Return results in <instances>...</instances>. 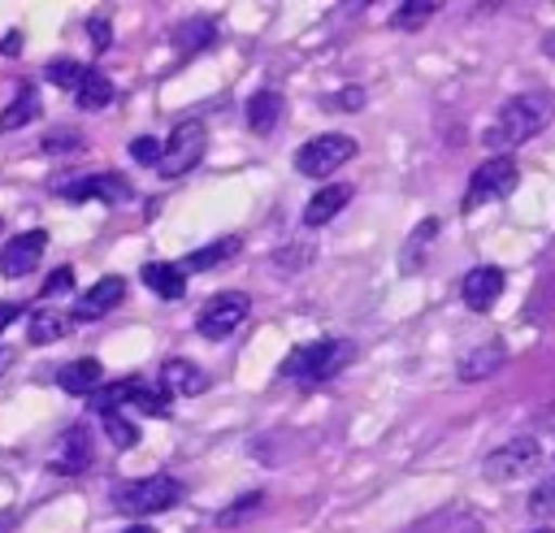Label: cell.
<instances>
[{"instance_id":"cell-1","label":"cell","mask_w":555,"mask_h":533,"mask_svg":"<svg viewBox=\"0 0 555 533\" xmlns=\"http://www.w3.org/2000/svg\"><path fill=\"white\" fill-rule=\"evenodd\" d=\"M551 121H555V95L546 87H533V91H516L512 100H503L494 126L481 139H486V147L494 156H507L512 147H520L533 134H542Z\"/></svg>"},{"instance_id":"cell-2","label":"cell","mask_w":555,"mask_h":533,"mask_svg":"<svg viewBox=\"0 0 555 533\" xmlns=\"http://www.w3.org/2000/svg\"><path fill=\"white\" fill-rule=\"evenodd\" d=\"M356 355V347L347 338H317V342H299L286 360H282V377L291 381H304V386H317V381H330L338 368H347V360Z\"/></svg>"},{"instance_id":"cell-3","label":"cell","mask_w":555,"mask_h":533,"mask_svg":"<svg viewBox=\"0 0 555 533\" xmlns=\"http://www.w3.org/2000/svg\"><path fill=\"white\" fill-rule=\"evenodd\" d=\"M182 498V485L165 472H152V477H139V481H121L113 490V507L126 511V516H156V511H169L173 503Z\"/></svg>"},{"instance_id":"cell-4","label":"cell","mask_w":555,"mask_h":533,"mask_svg":"<svg viewBox=\"0 0 555 533\" xmlns=\"http://www.w3.org/2000/svg\"><path fill=\"white\" fill-rule=\"evenodd\" d=\"M516 182H520L516 160H512V156H490V160H481V165L473 169V178H468V191H464V204H460V208H464V212H477L481 204L512 195V191H516Z\"/></svg>"},{"instance_id":"cell-5","label":"cell","mask_w":555,"mask_h":533,"mask_svg":"<svg viewBox=\"0 0 555 533\" xmlns=\"http://www.w3.org/2000/svg\"><path fill=\"white\" fill-rule=\"evenodd\" d=\"M204 152H208V126H199V121H178L173 134H169V143H165V156H160L156 173H160V178H182L186 169H195V165L204 160Z\"/></svg>"},{"instance_id":"cell-6","label":"cell","mask_w":555,"mask_h":533,"mask_svg":"<svg viewBox=\"0 0 555 533\" xmlns=\"http://www.w3.org/2000/svg\"><path fill=\"white\" fill-rule=\"evenodd\" d=\"M356 156V139L351 134H317V139H308L299 152H295V169L304 173V178H330L338 165H347Z\"/></svg>"},{"instance_id":"cell-7","label":"cell","mask_w":555,"mask_h":533,"mask_svg":"<svg viewBox=\"0 0 555 533\" xmlns=\"http://www.w3.org/2000/svg\"><path fill=\"white\" fill-rule=\"evenodd\" d=\"M247 312H251V299H247L243 290H225V295L208 299V308H199L195 329H199L204 338L221 342V338H230V334H234V329L247 321Z\"/></svg>"},{"instance_id":"cell-8","label":"cell","mask_w":555,"mask_h":533,"mask_svg":"<svg viewBox=\"0 0 555 533\" xmlns=\"http://www.w3.org/2000/svg\"><path fill=\"white\" fill-rule=\"evenodd\" d=\"M538 459H542L538 438H507L499 451H490V455L481 459V472H486L490 481H516V477L533 472Z\"/></svg>"},{"instance_id":"cell-9","label":"cell","mask_w":555,"mask_h":533,"mask_svg":"<svg viewBox=\"0 0 555 533\" xmlns=\"http://www.w3.org/2000/svg\"><path fill=\"white\" fill-rule=\"evenodd\" d=\"M43 247H48V234H43V230L13 234V238L0 247V273H4V277H26V273L39 264Z\"/></svg>"},{"instance_id":"cell-10","label":"cell","mask_w":555,"mask_h":533,"mask_svg":"<svg viewBox=\"0 0 555 533\" xmlns=\"http://www.w3.org/2000/svg\"><path fill=\"white\" fill-rule=\"evenodd\" d=\"M503 286H507V273H503L499 264H477V269H468L460 295H464V303H468L473 312H490L494 299L503 295Z\"/></svg>"},{"instance_id":"cell-11","label":"cell","mask_w":555,"mask_h":533,"mask_svg":"<svg viewBox=\"0 0 555 533\" xmlns=\"http://www.w3.org/2000/svg\"><path fill=\"white\" fill-rule=\"evenodd\" d=\"M61 195H65L69 204H82V199H108V204H126L134 191H130V182H126L121 173H91V178H82V182L61 186Z\"/></svg>"},{"instance_id":"cell-12","label":"cell","mask_w":555,"mask_h":533,"mask_svg":"<svg viewBox=\"0 0 555 533\" xmlns=\"http://www.w3.org/2000/svg\"><path fill=\"white\" fill-rule=\"evenodd\" d=\"M126 299V282L117 277V273H108V277H100L78 303H74V312H69V321H100L104 312H113L117 303Z\"/></svg>"},{"instance_id":"cell-13","label":"cell","mask_w":555,"mask_h":533,"mask_svg":"<svg viewBox=\"0 0 555 533\" xmlns=\"http://www.w3.org/2000/svg\"><path fill=\"white\" fill-rule=\"evenodd\" d=\"M160 386H165L169 399H178V394H204L208 390V373L199 364H191V360H165L160 364Z\"/></svg>"},{"instance_id":"cell-14","label":"cell","mask_w":555,"mask_h":533,"mask_svg":"<svg viewBox=\"0 0 555 533\" xmlns=\"http://www.w3.org/2000/svg\"><path fill=\"white\" fill-rule=\"evenodd\" d=\"M347 199H351V186H347V182H330V186H321V191L304 204V225H308V230L325 225L330 217H338V212L347 208Z\"/></svg>"},{"instance_id":"cell-15","label":"cell","mask_w":555,"mask_h":533,"mask_svg":"<svg viewBox=\"0 0 555 533\" xmlns=\"http://www.w3.org/2000/svg\"><path fill=\"white\" fill-rule=\"evenodd\" d=\"M91 464V438L82 425H69L61 433V446H56V459H52V472H82Z\"/></svg>"},{"instance_id":"cell-16","label":"cell","mask_w":555,"mask_h":533,"mask_svg":"<svg viewBox=\"0 0 555 533\" xmlns=\"http://www.w3.org/2000/svg\"><path fill=\"white\" fill-rule=\"evenodd\" d=\"M143 286L173 303V299H182V295H186V269H182V264L152 260V264H143Z\"/></svg>"},{"instance_id":"cell-17","label":"cell","mask_w":555,"mask_h":533,"mask_svg":"<svg viewBox=\"0 0 555 533\" xmlns=\"http://www.w3.org/2000/svg\"><path fill=\"white\" fill-rule=\"evenodd\" d=\"M100 381H104V368H100V360H91V355H82V360L65 364V368L56 373V386H61V390H69V394H95V390H100Z\"/></svg>"},{"instance_id":"cell-18","label":"cell","mask_w":555,"mask_h":533,"mask_svg":"<svg viewBox=\"0 0 555 533\" xmlns=\"http://www.w3.org/2000/svg\"><path fill=\"white\" fill-rule=\"evenodd\" d=\"M238 251H243V238H238V234H230V238H217V243H208V247L191 251V256L182 260V269H186V273H208V269H217V264L234 260Z\"/></svg>"},{"instance_id":"cell-19","label":"cell","mask_w":555,"mask_h":533,"mask_svg":"<svg viewBox=\"0 0 555 533\" xmlns=\"http://www.w3.org/2000/svg\"><path fill=\"white\" fill-rule=\"evenodd\" d=\"M212 39H217V22H208V17H186V22L173 26V48H178L182 56L204 52Z\"/></svg>"},{"instance_id":"cell-20","label":"cell","mask_w":555,"mask_h":533,"mask_svg":"<svg viewBox=\"0 0 555 533\" xmlns=\"http://www.w3.org/2000/svg\"><path fill=\"white\" fill-rule=\"evenodd\" d=\"M503 360H507V347L503 342H486V347H477V351H468L460 360V381H481L494 368H503Z\"/></svg>"},{"instance_id":"cell-21","label":"cell","mask_w":555,"mask_h":533,"mask_svg":"<svg viewBox=\"0 0 555 533\" xmlns=\"http://www.w3.org/2000/svg\"><path fill=\"white\" fill-rule=\"evenodd\" d=\"M143 390H147V386H143V377H121V381H108V386H100V390L91 394V407L104 416V412H117L121 403H134Z\"/></svg>"},{"instance_id":"cell-22","label":"cell","mask_w":555,"mask_h":533,"mask_svg":"<svg viewBox=\"0 0 555 533\" xmlns=\"http://www.w3.org/2000/svg\"><path fill=\"white\" fill-rule=\"evenodd\" d=\"M35 117H39V95H35V87H17L13 100L0 108V130H22V126H30Z\"/></svg>"},{"instance_id":"cell-23","label":"cell","mask_w":555,"mask_h":533,"mask_svg":"<svg viewBox=\"0 0 555 533\" xmlns=\"http://www.w3.org/2000/svg\"><path fill=\"white\" fill-rule=\"evenodd\" d=\"M278 117H282V95L269 91V87H260V91L247 100V126H251L256 134H269V130L278 126Z\"/></svg>"},{"instance_id":"cell-24","label":"cell","mask_w":555,"mask_h":533,"mask_svg":"<svg viewBox=\"0 0 555 533\" xmlns=\"http://www.w3.org/2000/svg\"><path fill=\"white\" fill-rule=\"evenodd\" d=\"M74 100H78L82 113L108 108V104H113V82H108V74H104V69H87V78H82V87L74 91Z\"/></svg>"},{"instance_id":"cell-25","label":"cell","mask_w":555,"mask_h":533,"mask_svg":"<svg viewBox=\"0 0 555 533\" xmlns=\"http://www.w3.org/2000/svg\"><path fill=\"white\" fill-rule=\"evenodd\" d=\"M69 329V316L65 312H52V308H39V312H30V325H26V338L35 342V347H43V342H56L61 334Z\"/></svg>"},{"instance_id":"cell-26","label":"cell","mask_w":555,"mask_h":533,"mask_svg":"<svg viewBox=\"0 0 555 533\" xmlns=\"http://www.w3.org/2000/svg\"><path fill=\"white\" fill-rule=\"evenodd\" d=\"M434 13H438V4H434V0H412V4H399V9H395L390 26H395V30H421Z\"/></svg>"},{"instance_id":"cell-27","label":"cell","mask_w":555,"mask_h":533,"mask_svg":"<svg viewBox=\"0 0 555 533\" xmlns=\"http://www.w3.org/2000/svg\"><path fill=\"white\" fill-rule=\"evenodd\" d=\"M43 78H48V82H56L61 91H78V87H82V78H87V69H82L78 61H69V56H65V61H52V65L43 69Z\"/></svg>"},{"instance_id":"cell-28","label":"cell","mask_w":555,"mask_h":533,"mask_svg":"<svg viewBox=\"0 0 555 533\" xmlns=\"http://www.w3.org/2000/svg\"><path fill=\"white\" fill-rule=\"evenodd\" d=\"M100 420H104V438H108L117 451H130V446L139 442V429H134L126 416H117V412H104Z\"/></svg>"},{"instance_id":"cell-29","label":"cell","mask_w":555,"mask_h":533,"mask_svg":"<svg viewBox=\"0 0 555 533\" xmlns=\"http://www.w3.org/2000/svg\"><path fill=\"white\" fill-rule=\"evenodd\" d=\"M260 503H264V494H256V490H251V494H243V498H234V503H230L225 511H217V524H221V529H234L238 520H247V516H256V507H260Z\"/></svg>"},{"instance_id":"cell-30","label":"cell","mask_w":555,"mask_h":533,"mask_svg":"<svg viewBox=\"0 0 555 533\" xmlns=\"http://www.w3.org/2000/svg\"><path fill=\"white\" fill-rule=\"evenodd\" d=\"M312 256H317V247H312V243H299V247H282V251H273V269H282V273H295V269H304Z\"/></svg>"},{"instance_id":"cell-31","label":"cell","mask_w":555,"mask_h":533,"mask_svg":"<svg viewBox=\"0 0 555 533\" xmlns=\"http://www.w3.org/2000/svg\"><path fill=\"white\" fill-rule=\"evenodd\" d=\"M130 156H134L139 165H152V169H156L160 156H165V147H160L152 134H139V139H130Z\"/></svg>"},{"instance_id":"cell-32","label":"cell","mask_w":555,"mask_h":533,"mask_svg":"<svg viewBox=\"0 0 555 533\" xmlns=\"http://www.w3.org/2000/svg\"><path fill=\"white\" fill-rule=\"evenodd\" d=\"M529 511H533V516H555V477L542 481V485L529 494Z\"/></svg>"},{"instance_id":"cell-33","label":"cell","mask_w":555,"mask_h":533,"mask_svg":"<svg viewBox=\"0 0 555 533\" xmlns=\"http://www.w3.org/2000/svg\"><path fill=\"white\" fill-rule=\"evenodd\" d=\"M130 407H139L143 416H169V412H173V407H169V394H156V390H143Z\"/></svg>"},{"instance_id":"cell-34","label":"cell","mask_w":555,"mask_h":533,"mask_svg":"<svg viewBox=\"0 0 555 533\" xmlns=\"http://www.w3.org/2000/svg\"><path fill=\"white\" fill-rule=\"evenodd\" d=\"M78 147H82V139H78L74 130H61V134H48V139H43V152H48V156H61V152H78Z\"/></svg>"},{"instance_id":"cell-35","label":"cell","mask_w":555,"mask_h":533,"mask_svg":"<svg viewBox=\"0 0 555 533\" xmlns=\"http://www.w3.org/2000/svg\"><path fill=\"white\" fill-rule=\"evenodd\" d=\"M65 290H74V269H69V264L56 269V273L43 282V295H39V299H56V295H65Z\"/></svg>"},{"instance_id":"cell-36","label":"cell","mask_w":555,"mask_h":533,"mask_svg":"<svg viewBox=\"0 0 555 533\" xmlns=\"http://www.w3.org/2000/svg\"><path fill=\"white\" fill-rule=\"evenodd\" d=\"M87 35H91L95 48H108V43H113V26H108L104 17H87Z\"/></svg>"},{"instance_id":"cell-37","label":"cell","mask_w":555,"mask_h":533,"mask_svg":"<svg viewBox=\"0 0 555 533\" xmlns=\"http://www.w3.org/2000/svg\"><path fill=\"white\" fill-rule=\"evenodd\" d=\"M434 234H438V221H434V217H429V221H421V225H416V234H412V243H408V264H412V251H416V247H421V243H429V238H434ZM408 264H403V269H408Z\"/></svg>"},{"instance_id":"cell-38","label":"cell","mask_w":555,"mask_h":533,"mask_svg":"<svg viewBox=\"0 0 555 533\" xmlns=\"http://www.w3.org/2000/svg\"><path fill=\"white\" fill-rule=\"evenodd\" d=\"M364 104V91L360 87H343L338 95H334V108H360Z\"/></svg>"},{"instance_id":"cell-39","label":"cell","mask_w":555,"mask_h":533,"mask_svg":"<svg viewBox=\"0 0 555 533\" xmlns=\"http://www.w3.org/2000/svg\"><path fill=\"white\" fill-rule=\"evenodd\" d=\"M17 312H22L17 303H0V334H4V329H9L13 321H17Z\"/></svg>"},{"instance_id":"cell-40","label":"cell","mask_w":555,"mask_h":533,"mask_svg":"<svg viewBox=\"0 0 555 533\" xmlns=\"http://www.w3.org/2000/svg\"><path fill=\"white\" fill-rule=\"evenodd\" d=\"M17 48H22V35H17V30H13V35H4V52H9V56H17Z\"/></svg>"},{"instance_id":"cell-41","label":"cell","mask_w":555,"mask_h":533,"mask_svg":"<svg viewBox=\"0 0 555 533\" xmlns=\"http://www.w3.org/2000/svg\"><path fill=\"white\" fill-rule=\"evenodd\" d=\"M9 364H13V351H9V347H0V373H4Z\"/></svg>"},{"instance_id":"cell-42","label":"cell","mask_w":555,"mask_h":533,"mask_svg":"<svg viewBox=\"0 0 555 533\" xmlns=\"http://www.w3.org/2000/svg\"><path fill=\"white\" fill-rule=\"evenodd\" d=\"M126 533H160V529H152V524H130Z\"/></svg>"},{"instance_id":"cell-43","label":"cell","mask_w":555,"mask_h":533,"mask_svg":"<svg viewBox=\"0 0 555 533\" xmlns=\"http://www.w3.org/2000/svg\"><path fill=\"white\" fill-rule=\"evenodd\" d=\"M538 533H551V529H538Z\"/></svg>"},{"instance_id":"cell-44","label":"cell","mask_w":555,"mask_h":533,"mask_svg":"<svg viewBox=\"0 0 555 533\" xmlns=\"http://www.w3.org/2000/svg\"><path fill=\"white\" fill-rule=\"evenodd\" d=\"M0 230H4V225H0Z\"/></svg>"}]
</instances>
